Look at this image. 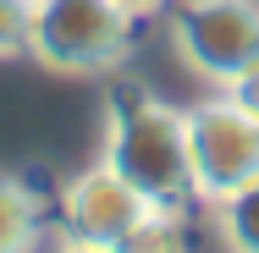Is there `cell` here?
Segmentation results:
<instances>
[{
	"instance_id": "2",
	"label": "cell",
	"mask_w": 259,
	"mask_h": 253,
	"mask_svg": "<svg viewBox=\"0 0 259 253\" xmlns=\"http://www.w3.org/2000/svg\"><path fill=\"white\" fill-rule=\"evenodd\" d=\"M138 22L116 0H28V61L55 77H110L133 61Z\"/></svg>"
},
{
	"instance_id": "6",
	"label": "cell",
	"mask_w": 259,
	"mask_h": 253,
	"mask_svg": "<svg viewBox=\"0 0 259 253\" xmlns=\"http://www.w3.org/2000/svg\"><path fill=\"white\" fill-rule=\"evenodd\" d=\"M50 231V204L22 171H0V253H39Z\"/></svg>"
},
{
	"instance_id": "11",
	"label": "cell",
	"mask_w": 259,
	"mask_h": 253,
	"mask_svg": "<svg viewBox=\"0 0 259 253\" xmlns=\"http://www.w3.org/2000/svg\"><path fill=\"white\" fill-rule=\"evenodd\" d=\"M116 6H121V11L133 17V22H149V17H165V11L177 6V0H116Z\"/></svg>"
},
{
	"instance_id": "12",
	"label": "cell",
	"mask_w": 259,
	"mask_h": 253,
	"mask_svg": "<svg viewBox=\"0 0 259 253\" xmlns=\"http://www.w3.org/2000/svg\"><path fill=\"white\" fill-rule=\"evenodd\" d=\"M55 253H116V248H100V242H72V237H55Z\"/></svg>"
},
{
	"instance_id": "7",
	"label": "cell",
	"mask_w": 259,
	"mask_h": 253,
	"mask_svg": "<svg viewBox=\"0 0 259 253\" xmlns=\"http://www.w3.org/2000/svg\"><path fill=\"white\" fill-rule=\"evenodd\" d=\"M188 209H193V204H144L138 220H133L110 248L116 253H193Z\"/></svg>"
},
{
	"instance_id": "3",
	"label": "cell",
	"mask_w": 259,
	"mask_h": 253,
	"mask_svg": "<svg viewBox=\"0 0 259 253\" xmlns=\"http://www.w3.org/2000/svg\"><path fill=\"white\" fill-rule=\"evenodd\" d=\"M182 127H188V171H193V204H226L259 182V116L237 94L209 88L204 99L182 105Z\"/></svg>"
},
{
	"instance_id": "5",
	"label": "cell",
	"mask_w": 259,
	"mask_h": 253,
	"mask_svg": "<svg viewBox=\"0 0 259 253\" xmlns=\"http://www.w3.org/2000/svg\"><path fill=\"white\" fill-rule=\"evenodd\" d=\"M138 187L133 182H121L105 160H94L89 171H77V176H66L61 182V193H55V237H72V242H100L110 248L133 220H138Z\"/></svg>"
},
{
	"instance_id": "9",
	"label": "cell",
	"mask_w": 259,
	"mask_h": 253,
	"mask_svg": "<svg viewBox=\"0 0 259 253\" xmlns=\"http://www.w3.org/2000/svg\"><path fill=\"white\" fill-rule=\"evenodd\" d=\"M28 55V0H0V61Z\"/></svg>"
},
{
	"instance_id": "8",
	"label": "cell",
	"mask_w": 259,
	"mask_h": 253,
	"mask_svg": "<svg viewBox=\"0 0 259 253\" xmlns=\"http://www.w3.org/2000/svg\"><path fill=\"white\" fill-rule=\"evenodd\" d=\"M215 231H221L226 253H259V182L215 204Z\"/></svg>"
},
{
	"instance_id": "4",
	"label": "cell",
	"mask_w": 259,
	"mask_h": 253,
	"mask_svg": "<svg viewBox=\"0 0 259 253\" xmlns=\"http://www.w3.org/2000/svg\"><path fill=\"white\" fill-rule=\"evenodd\" d=\"M171 55L209 88H232L259 61V0H177L165 11Z\"/></svg>"
},
{
	"instance_id": "10",
	"label": "cell",
	"mask_w": 259,
	"mask_h": 253,
	"mask_svg": "<svg viewBox=\"0 0 259 253\" xmlns=\"http://www.w3.org/2000/svg\"><path fill=\"white\" fill-rule=\"evenodd\" d=\"M226 94H237V99H243V105H248V110L259 116V61L248 66V72H243V77H237V83H232V88H226Z\"/></svg>"
},
{
	"instance_id": "1",
	"label": "cell",
	"mask_w": 259,
	"mask_h": 253,
	"mask_svg": "<svg viewBox=\"0 0 259 253\" xmlns=\"http://www.w3.org/2000/svg\"><path fill=\"white\" fill-rule=\"evenodd\" d=\"M100 160L138 187L144 204H193V171H188V127L182 105L160 99L149 88H116L105 105V143Z\"/></svg>"
}]
</instances>
